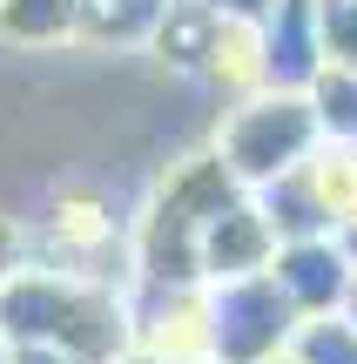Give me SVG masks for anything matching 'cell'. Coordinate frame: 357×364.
Wrapping results in <instances>:
<instances>
[{"label": "cell", "mask_w": 357, "mask_h": 364, "mask_svg": "<svg viewBox=\"0 0 357 364\" xmlns=\"http://www.w3.org/2000/svg\"><path fill=\"white\" fill-rule=\"evenodd\" d=\"M229 34H236L229 21L175 0V7L162 14V27H155V48H162V61H175V68H223V41Z\"/></svg>", "instance_id": "cell-7"}, {"label": "cell", "mask_w": 357, "mask_h": 364, "mask_svg": "<svg viewBox=\"0 0 357 364\" xmlns=\"http://www.w3.org/2000/svg\"><path fill=\"white\" fill-rule=\"evenodd\" d=\"M304 102H310V122H317V142H331V149H357V75H344V68H324L317 81L304 88Z\"/></svg>", "instance_id": "cell-9"}, {"label": "cell", "mask_w": 357, "mask_h": 364, "mask_svg": "<svg viewBox=\"0 0 357 364\" xmlns=\"http://www.w3.org/2000/svg\"><path fill=\"white\" fill-rule=\"evenodd\" d=\"M169 7L175 0H75V34L115 41V48H142V41H155Z\"/></svg>", "instance_id": "cell-8"}, {"label": "cell", "mask_w": 357, "mask_h": 364, "mask_svg": "<svg viewBox=\"0 0 357 364\" xmlns=\"http://www.w3.org/2000/svg\"><path fill=\"white\" fill-rule=\"evenodd\" d=\"M13 270H21V230H13V223L0 216V284H7Z\"/></svg>", "instance_id": "cell-15"}, {"label": "cell", "mask_w": 357, "mask_h": 364, "mask_svg": "<svg viewBox=\"0 0 357 364\" xmlns=\"http://www.w3.org/2000/svg\"><path fill=\"white\" fill-rule=\"evenodd\" d=\"M0 344L7 351H61L75 364H115L128 351V304L108 284L21 263L0 284Z\"/></svg>", "instance_id": "cell-1"}, {"label": "cell", "mask_w": 357, "mask_h": 364, "mask_svg": "<svg viewBox=\"0 0 357 364\" xmlns=\"http://www.w3.org/2000/svg\"><path fill=\"white\" fill-rule=\"evenodd\" d=\"M337 317H344V324L357 331V277H351V290H344V304H337Z\"/></svg>", "instance_id": "cell-17"}, {"label": "cell", "mask_w": 357, "mask_h": 364, "mask_svg": "<svg viewBox=\"0 0 357 364\" xmlns=\"http://www.w3.org/2000/svg\"><path fill=\"white\" fill-rule=\"evenodd\" d=\"M270 364H297V358H290V351H283V358H270Z\"/></svg>", "instance_id": "cell-18"}, {"label": "cell", "mask_w": 357, "mask_h": 364, "mask_svg": "<svg viewBox=\"0 0 357 364\" xmlns=\"http://www.w3.org/2000/svg\"><path fill=\"white\" fill-rule=\"evenodd\" d=\"M189 7H202V14H216V21H229V27H256L277 0H189Z\"/></svg>", "instance_id": "cell-13"}, {"label": "cell", "mask_w": 357, "mask_h": 364, "mask_svg": "<svg viewBox=\"0 0 357 364\" xmlns=\"http://www.w3.org/2000/svg\"><path fill=\"white\" fill-rule=\"evenodd\" d=\"M351 257L337 236H317V243H277V257H270V284L283 290V304H290L297 317H337V304H344L351 290Z\"/></svg>", "instance_id": "cell-5"}, {"label": "cell", "mask_w": 357, "mask_h": 364, "mask_svg": "<svg viewBox=\"0 0 357 364\" xmlns=\"http://www.w3.org/2000/svg\"><path fill=\"white\" fill-rule=\"evenodd\" d=\"M270 257H277V236H270V223L256 216L250 196H236V203H223L209 223H202V236H196V284L256 277V270H270Z\"/></svg>", "instance_id": "cell-6"}, {"label": "cell", "mask_w": 357, "mask_h": 364, "mask_svg": "<svg viewBox=\"0 0 357 364\" xmlns=\"http://www.w3.org/2000/svg\"><path fill=\"white\" fill-rule=\"evenodd\" d=\"M7 364H75V358H61V351H7Z\"/></svg>", "instance_id": "cell-16"}, {"label": "cell", "mask_w": 357, "mask_h": 364, "mask_svg": "<svg viewBox=\"0 0 357 364\" xmlns=\"http://www.w3.org/2000/svg\"><path fill=\"white\" fill-rule=\"evenodd\" d=\"M310 156H317V122H310L304 95L256 88L250 102L229 108L223 135H216V162H223V176L236 182L243 196H256V189H270L277 176L304 169Z\"/></svg>", "instance_id": "cell-3"}, {"label": "cell", "mask_w": 357, "mask_h": 364, "mask_svg": "<svg viewBox=\"0 0 357 364\" xmlns=\"http://www.w3.org/2000/svg\"><path fill=\"white\" fill-rule=\"evenodd\" d=\"M317 48L324 68L357 75V0H317Z\"/></svg>", "instance_id": "cell-12"}, {"label": "cell", "mask_w": 357, "mask_h": 364, "mask_svg": "<svg viewBox=\"0 0 357 364\" xmlns=\"http://www.w3.org/2000/svg\"><path fill=\"white\" fill-rule=\"evenodd\" d=\"M290 358L297 364H357V331L344 317H310V324H297Z\"/></svg>", "instance_id": "cell-11"}, {"label": "cell", "mask_w": 357, "mask_h": 364, "mask_svg": "<svg viewBox=\"0 0 357 364\" xmlns=\"http://www.w3.org/2000/svg\"><path fill=\"white\" fill-rule=\"evenodd\" d=\"M115 364H209V358H196V351H155V344H128Z\"/></svg>", "instance_id": "cell-14"}, {"label": "cell", "mask_w": 357, "mask_h": 364, "mask_svg": "<svg viewBox=\"0 0 357 364\" xmlns=\"http://www.w3.org/2000/svg\"><path fill=\"white\" fill-rule=\"evenodd\" d=\"M297 324H304V317L283 304V290L270 284V270L196 290V351L209 364H270V358L290 351Z\"/></svg>", "instance_id": "cell-2"}, {"label": "cell", "mask_w": 357, "mask_h": 364, "mask_svg": "<svg viewBox=\"0 0 357 364\" xmlns=\"http://www.w3.org/2000/svg\"><path fill=\"white\" fill-rule=\"evenodd\" d=\"M0 34L13 48H48L75 34V0H0Z\"/></svg>", "instance_id": "cell-10"}, {"label": "cell", "mask_w": 357, "mask_h": 364, "mask_svg": "<svg viewBox=\"0 0 357 364\" xmlns=\"http://www.w3.org/2000/svg\"><path fill=\"white\" fill-rule=\"evenodd\" d=\"M256 88L270 95H304L324 75V48H317V0H277L256 21Z\"/></svg>", "instance_id": "cell-4"}]
</instances>
